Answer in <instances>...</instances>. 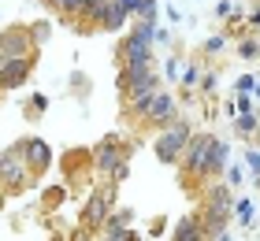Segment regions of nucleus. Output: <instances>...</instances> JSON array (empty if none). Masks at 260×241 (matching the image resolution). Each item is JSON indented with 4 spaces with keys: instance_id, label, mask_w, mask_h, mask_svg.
Here are the masks:
<instances>
[{
    "instance_id": "obj_15",
    "label": "nucleus",
    "mask_w": 260,
    "mask_h": 241,
    "mask_svg": "<svg viewBox=\"0 0 260 241\" xmlns=\"http://www.w3.org/2000/svg\"><path fill=\"white\" fill-rule=\"evenodd\" d=\"M234 126H238V134H242V137H253V134H256V115H253V112H238Z\"/></svg>"
},
{
    "instance_id": "obj_28",
    "label": "nucleus",
    "mask_w": 260,
    "mask_h": 241,
    "mask_svg": "<svg viewBox=\"0 0 260 241\" xmlns=\"http://www.w3.org/2000/svg\"><path fill=\"white\" fill-rule=\"evenodd\" d=\"M238 112H253V104H249V96H245V93L238 96Z\"/></svg>"
},
{
    "instance_id": "obj_2",
    "label": "nucleus",
    "mask_w": 260,
    "mask_h": 241,
    "mask_svg": "<svg viewBox=\"0 0 260 241\" xmlns=\"http://www.w3.org/2000/svg\"><path fill=\"white\" fill-rule=\"evenodd\" d=\"M186 141H190V123H186V119H171V123L160 130V141H156L160 163H179Z\"/></svg>"
},
{
    "instance_id": "obj_25",
    "label": "nucleus",
    "mask_w": 260,
    "mask_h": 241,
    "mask_svg": "<svg viewBox=\"0 0 260 241\" xmlns=\"http://www.w3.org/2000/svg\"><path fill=\"white\" fill-rule=\"evenodd\" d=\"M30 33H34V41H49V22H38Z\"/></svg>"
},
{
    "instance_id": "obj_24",
    "label": "nucleus",
    "mask_w": 260,
    "mask_h": 241,
    "mask_svg": "<svg viewBox=\"0 0 260 241\" xmlns=\"http://www.w3.org/2000/svg\"><path fill=\"white\" fill-rule=\"evenodd\" d=\"M245 167H249V175H260V152H249V156H245Z\"/></svg>"
},
{
    "instance_id": "obj_26",
    "label": "nucleus",
    "mask_w": 260,
    "mask_h": 241,
    "mask_svg": "<svg viewBox=\"0 0 260 241\" xmlns=\"http://www.w3.org/2000/svg\"><path fill=\"white\" fill-rule=\"evenodd\" d=\"M216 75H205V78H201V89H205V93H216Z\"/></svg>"
},
{
    "instance_id": "obj_29",
    "label": "nucleus",
    "mask_w": 260,
    "mask_h": 241,
    "mask_svg": "<svg viewBox=\"0 0 260 241\" xmlns=\"http://www.w3.org/2000/svg\"><path fill=\"white\" fill-rule=\"evenodd\" d=\"M119 4H123V8L130 11V15H134V11H138V4H141V0H119Z\"/></svg>"
},
{
    "instance_id": "obj_16",
    "label": "nucleus",
    "mask_w": 260,
    "mask_h": 241,
    "mask_svg": "<svg viewBox=\"0 0 260 241\" xmlns=\"http://www.w3.org/2000/svg\"><path fill=\"white\" fill-rule=\"evenodd\" d=\"M197 82H201V71H197L193 63H190V67H182V89H193Z\"/></svg>"
},
{
    "instance_id": "obj_27",
    "label": "nucleus",
    "mask_w": 260,
    "mask_h": 241,
    "mask_svg": "<svg viewBox=\"0 0 260 241\" xmlns=\"http://www.w3.org/2000/svg\"><path fill=\"white\" fill-rule=\"evenodd\" d=\"M227 182H231V186L242 182V167H227Z\"/></svg>"
},
{
    "instance_id": "obj_19",
    "label": "nucleus",
    "mask_w": 260,
    "mask_h": 241,
    "mask_svg": "<svg viewBox=\"0 0 260 241\" xmlns=\"http://www.w3.org/2000/svg\"><path fill=\"white\" fill-rule=\"evenodd\" d=\"M134 15H138V19H156V0H141Z\"/></svg>"
},
{
    "instance_id": "obj_20",
    "label": "nucleus",
    "mask_w": 260,
    "mask_h": 241,
    "mask_svg": "<svg viewBox=\"0 0 260 241\" xmlns=\"http://www.w3.org/2000/svg\"><path fill=\"white\" fill-rule=\"evenodd\" d=\"M45 108H49V96H45V93H34V96H30V115H41Z\"/></svg>"
},
{
    "instance_id": "obj_6",
    "label": "nucleus",
    "mask_w": 260,
    "mask_h": 241,
    "mask_svg": "<svg viewBox=\"0 0 260 241\" xmlns=\"http://www.w3.org/2000/svg\"><path fill=\"white\" fill-rule=\"evenodd\" d=\"M212 134H190V141H186V149H182V163H186V171L190 175H205V163H208V152H212Z\"/></svg>"
},
{
    "instance_id": "obj_7",
    "label": "nucleus",
    "mask_w": 260,
    "mask_h": 241,
    "mask_svg": "<svg viewBox=\"0 0 260 241\" xmlns=\"http://www.w3.org/2000/svg\"><path fill=\"white\" fill-rule=\"evenodd\" d=\"M160 89V78H156V71H152V75H145V78H134L130 82V86L123 89L126 93V100H130V112H145L149 108V100H152V93Z\"/></svg>"
},
{
    "instance_id": "obj_9",
    "label": "nucleus",
    "mask_w": 260,
    "mask_h": 241,
    "mask_svg": "<svg viewBox=\"0 0 260 241\" xmlns=\"http://www.w3.org/2000/svg\"><path fill=\"white\" fill-rule=\"evenodd\" d=\"M141 115H145L152 126H168L171 119H175V96L156 89V93H152V100H149V108H145Z\"/></svg>"
},
{
    "instance_id": "obj_3",
    "label": "nucleus",
    "mask_w": 260,
    "mask_h": 241,
    "mask_svg": "<svg viewBox=\"0 0 260 241\" xmlns=\"http://www.w3.org/2000/svg\"><path fill=\"white\" fill-rule=\"evenodd\" d=\"M22 156H26V152H22V141L0 156V182H4L8 189H15V193L26 186V171H30V163L22 160Z\"/></svg>"
},
{
    "instance_id": "obj_14",
    "label": "nucleus",
    "mask_w": 260,
    "mask_h": 241,
    "mask_svg": "<svg viewBox=\"0 0 260 241\" xmlns=\"http://www.w3.org/2000/svg\"><path fill=\"white\" fill-rule=\"evenodd\" d=\"M175 241H190V237H201V219H182L179 226L171 230Z\"/></svg>"
},
{
    "instance_id": "obj_30",
    "label": "nucleus",
    "mask_w": 260,
    "mask_h": 241,
    "mask_svg": "<svg viewBox=\"0 0 260 241\" xmlns=\"http://www.w3.org/2000/svg\"><path fill=\"white\" fill-rule=\"evenodd\" d=\"M249 22H253V26H260V8H256L253 15H249Z\"/></svg>"
},
{
    "instance_id": "obj_23",
    "label": "nucleus",
    "mask_w": 260,
    "mask_h": 241,
    "mask_svg": "<svg viewBox=\"0 0 260 241\" xmlns=\"http://www.w3.org/2000/svg\"><path fill=\"white\" fill-rule=\"evenodd\" d=\"M253 89H256V78L253 75H242L238 78V93H253Z\"/></svg>"
},
{
    "instance_id": "obj_18",
    "label": "nucleus",
    "mask_w": 260,
    "mask_h": 241,
    "mask_svg": "<svg viewBox=\"0 0 260 241\" xmlns=\"http://www.w3.org/2000/svg\"><path fill=\"white\" fill-rule=\"evenodd\" d=\"M238 56H242V59H256V56H260V45H256L253 38L242 41V45H238Z\"/></svg>"
},
{
    "instance_id": "obj_13",
    "label": "nucleus",
    "mask_w": 260,
    "mask_h": 241,
    "mask_svg": "<svg viewBox=\"0 0 260 241\" xmlns=\"http://www.w3.org/2000/svg\"><path fill=\"white\" fill-rule=\"evenodd\" d=\"M227 156H231V145L227 141H212V152H208V163H205V175H219L227 171Z\"/></svg>"
},
{
    "instance_id": "obj_21",
    "label": "nucleus",
    "mask_w": 260,
    "mask_h": 241,
    "mask_svg": "<svg viewBox=\"0 0 260 241\" xmlns=\"http://www.w3.org/2000/svg\"><path fill=\"white\" fill-rule=\"evenodd\" d=\"M223 48H227V38H223V33H219V38H208V41H205V52H212V56H219Z\"/></svg>"
},
{
    "instance_id": "obj_1",
    "label": "nucleus",
    "mask_w": 260,
    "mask_h": 241,
    "mask_svg": "<svg viewBox=\"0 0 260 241\" xmlns=\"http://www.w3.org/2000/svg\"><path fill=\"white\" fill-rule=\"evenodd\" d=\"M152 41H156V22L152 19H141L130 38L119 45V59L123 63H134V59H152Z\"/></svg>"
},
{
    "instance_id": "obj_17",
    "label": "nucleus",
    "mask_w": 260,
    "mask_h": 241,
    "mask_svg": "<svg viewBox=\"0 0 260 241\" xmlns=\"http://www.w3.org/2000/svg\"><path fill=\"white\" fill-rule=\"evenodd\" d=\"M101 8H104V0H86V8H82V15H86L89 22H97V19H101Z\"/></svg>"
},
{
    "instance_id": "obj_10",
    "label": "nucleus",
    "mask_w": 260,
    "mask_h": 241,
    "mask_svg": "<svg viewBox=\"0 0 260 241\" xmlns=\"http://www.w3.org/2000/svg\"><path fill=\"white\" fill-rule=\"evenodd\" d=\"M22 152H26L30 171H45V167L52 163V152H49V145H45L41 137H26L22 141Z\"/></svg>"
},
{
    "instance_id": "obj_22",
    "label": "nucleus",
    "mask_w": 260,
    "mask_h": 241,
    "mask_svg": "<svg viewBox=\"0 0 260 241\" xmlns=\"http://www.w3.org/2000/svg\"><path fill=\"white\" fill-rule=\"evenodd\" d=\"M253 212H256V208H253V200H238V219H242V223H249V219H253Z\"/></svg>"
},
{
    "instance_id": "obj_5",
    "label": "nucleus",
    "mask_w": 260,
    "mask_h": 241,
    "mask_svg": "<svg viewBox=\"0 0 260 241\" xmlns=\"http://www.w3.org/2000/svg\"><path fill=\"white\" fill-rule=\"evenodd\" d=\"M34 71V56H4L0 52V89H19Z\"/></svg>"
},
{
    "instance_id": "obj_4",
    "label": "nucleus",
    "mask_w": 260,
    "mask_h": 241,
    "mask_svg": "<svg viewBox=\"0 0 260 241\" xmlns=\"http://www.w3.org/2000/svg\"><path fill=\"white\" fill-rule=\"evenodd\" d=\"M112 200H115V182L93 189L86 212H82V226H104V219L112 215Z\"/></svg>"
},
{
    "instance_id": "obj_8",
    "label": "nucleus",
    "mask_w": 260,
    "mask_h": 241,
    "mask_svg": "<svg viewBox=\"0 0 260 241\" xmlns=\"http://www.w3.org/2000/svg\"><path fill=\"white\" fill-rule=\"evenodd\" d=\"M34 33L26 30V26H11V30H4L0 33V52L4 56H34Z\"/></svg>"
},
{
    "instance_id": "obj_12",
    "label": "nucleus",
    "mask_w": 260,
    "mask_h": 241,
    "mask_svg": "<svg viewBox=\"0 0 260 241\" xmlns=\"http://www.w3.org/2000/svg\"><path fill=\"white\" fill-rule=\"evenodd\" d=\"M119 160H123V152H119V141H115V137H104V141H101V149H97V167H101L104 175H112Z\"/></svg>"
},
{
    "instance_id": "obj_11",
    "label": "nucleus",
    "mask_w": 260,
    "mask_h": 241,
    "mask_svg": "<svg viewBox=\"0 0 260 241\" xmlns=\"http://www.w3.org/2000/svg\"><path fill=\"white\" fill-rule=\"evenodd\" d=\"M126 19H130V11L119 4V0H104L101 19H97V22H101L104 30H112V33H115V30H123V22H126Z\"/></svg>"
}]
</instances>
